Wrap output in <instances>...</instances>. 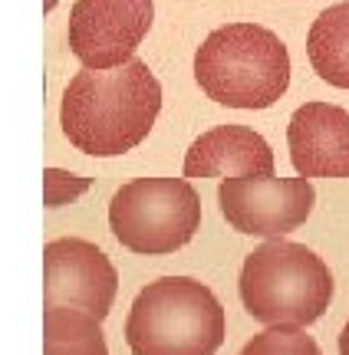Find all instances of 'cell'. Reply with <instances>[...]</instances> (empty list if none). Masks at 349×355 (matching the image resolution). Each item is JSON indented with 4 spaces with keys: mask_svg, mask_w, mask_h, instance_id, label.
<instances>
[{
    "mask_svg": "<svg viewBox=\"0 0 349 355\" xmlns=\"http://www.w3.org/2000/svg\"><path fill=\"white\" fill-rule=\"evenodd\" d=\"M43 355H109L99 319L79 309H43Z\"/></svg>",
    "mask_w": 349,
    "mask_h": 355,
    "instance_id": "7c38bea8",
    "label": "cell"
},
{
    "mask_svg": "<svg viewBox=\"0 0 349 355\" xmlns=\"http://www.w3.org/2000/svg\"><path fill=\"white\" fill-rule=\"evenodd\" d=\"M237 355H323L313 336L293 329V326H273V329L254 336Z\"/></svg>",
    "mask_w": 349,
    "mask_h": 355,
    "instance_id": "4fadbf2b",
    "label": "cell"
},
{
    "mask_svg": "<svg viewBox=\"0 0 349 355\" xmlns=\"http://www.w3.org/2000/svg\"><path fill=\"white\" fill-rule=\"evenodd\" d=\"M339 355H349V322L339 332Z\"/></svg>",
    "mask_w": 349,
    "mask_h": 355,
    "instance_id": "5bb4252c",
    "label": "cell"
},
{
    "mask_svg": "<svg viewBox=\"0 0 349 355\" xmlns=\"http://www.w3.org/2000/svg\"><path fill=\"white\" fill-rule=\"evenodd\" d=\"M273 152L247 125H218L185 155V178H271Z\"/></svg>",
    "mask_w": 349,
    "mask_h": 355,
    "instance_id": "30bf717a",
    "label": "cell"
},
{
    "mask_svg": "<svg viewBox=\"0 0 349 355\" xmlns=\"http://www.w3.org/2000/svg\"><path fill=\"white\" fill-rule=\"evenodd\" d=\"M224 220L237 234L284 237L307 224L316 204L310 178H224L218 188Z\"/></svg>",
    "mask_w": 349,
    "mask_h": 355,
    "instance_id": "8992f818",
    "label": "cell"
},
{
    "mask_svg": "<svg viewBox=\"0 0 349 355\" xmlns=\"http://www.w3.org/2000/svg\"><path fill=\"white\" fill-rule=\"evenodd\" d=\"M126 343L132 355H214L224 343V309L205 283L162 277L135 296Z\"/></svg>",
    "mask_w": 349,
    "mask_h": 355,
    "instance_id": "277c9868",
    "label": "cell"
},
{
    "mask_svg": "<svg viewBox=\"0 0 349 355\" xmlns=\"http://www.w3.org/2000/svg\"><path fill=\"white\" fill-rule=\"evenodd\" d=\"M194 79L218 105L271 109L290 86V53L267 26L228 24L198 46Z\"/></svg>",
    "mask_w": 349,
    "mask_h": 355,
    "instance_id": "7a4b0ae2",
    "label": "cell"
},
{
    "mask_svg": "<svg viewBox=\"0 0 349 355\" xmlns=\"http://www.w3.org/2000/svg\"><path fill=\"white\" fill-rule=\"evenodd\" d=\"M109 227L132 254H175L201 227V198L185 178H139L116 191Z\"/></svg>",
    "mask_w": 349,
    "mask_h": 355,
    "instance_id": "5b68a950",
    "label": "cell"
},
{
    "mask_svg": "<svg viewBox=\"0 0 349 355\" xmlns=\"http://www.w3.org/2000/svg\"><path fill=\"white\" fill-rule=\"evenodd\" d=\"M241 303L264 326H310L330 309L333 277L310 247L267 241L241 266Z\"/></svg>",
    "mask_w": 349,
    "mask_h": 355,
    "instance_id": "3957f363",
    "label": "cell"
},
{
    "mask_svg": "<svg viewBox=\"0 0 349 355\" xmlns=\"http://www.w3.org/2000/svg\"><path fill=\"white\" fill-rule=\"evenodd\" d=\"M116 290V266L96 243L60 237L43 247V309H79L103 322Z\"/></svg>",
    "mask_w": 349,
    "mask_h": 355,
    "instance_id": "ba28073f",
    "label": "cell"
},
{
    "mask_svg": "<svg viewBox=\"0 0 349 355\" xmlns=\"http://www.w3.org/2000/svg\"><path fill=\"white\" fill-rule=\"evenodd\" d=\"M152 0H76L66 26L69 53L86 69H116L135 60V50L152 30Z\"/></svg>",
    "mask_w": 349,
    "mask_h": 355,
    "instance_id": "52a82bcc",
    "label": "cell"
},
{
    "mask_svg": "<svg viewBox=\"0 0 349 355\" xmlns=\"http://www.w3.org/2000/svg\"><path fill=\"white\" fill-rule=\"evenodd\" d=\"M290 162L300 178H349V112L330 102H307L287 125Z\"/></svg>",
    "mask_w": 349,
    "mask_h": 355,
    "instance_id": "9c48e42d",
    "label": "cell"
},
{
    "mask_svg": "<svg viewBox=\"0 0 349 355\" xmlns=\"http://www.w3.org/2000/svg\"><path fill=\"white\" fill-rule=\"evenodd\" d=\"M307 56L323 83L349 89V0L326 7L313 20L307 37Z\"/></svg>",
    "mask_w": 349,
    "mask_h": 355,
    "instance_id": "8fae6325",
    "label": "cell"
},
{
    "mask_svg": "<svg viewBox=\"0 0 349 355\" xmlns=\"http://www.w3.org/2000/svg\"><path fill=\"white\" fill-rule=\"evenodd\" d=\"M162 112V86L148 63L129 60L116 69H83L66 86L60 125L83 155L112 158L132 152Z\"/></svg>",
    "mask_w": 349,
    "mask_h": 355,
    "instance_id": "6da1fadb",
    "label": "cell"
}]
</instances>
